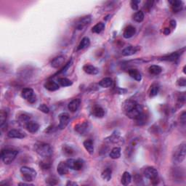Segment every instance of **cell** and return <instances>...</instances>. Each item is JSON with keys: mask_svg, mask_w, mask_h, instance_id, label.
I'll return each mask as SVG.
<instances>
[{"mask_svg": "<svg viewBox=\"0 0 186 186\" xmlns=\"http://www.w3.org/2000/svg\"><path fill=\"white\" fill-rule=\"evenodd\" d=\"M169 3L171 4L172 10L173 13H177L183 10V3L182 1L175 0V1H170L169 2Z\"/></svg>", "mask_w": 186, "mask_h": 186, "instance_id": "2e32d148", "label": "cell"}, {"mask_svg": "<svg viewBox=\"0 0 186 186\" xmlns=\"http://www.w3.org/2000/svg\"><path fill=\"white\" fill-rule=\"evenodd\" d=\"M38 109H39L40 111L43 112V113H48L49 112V109L45 104H41V105H39V106L38 107Z\"/></svg>", "mask_w": 186, "mask_h": 186, "instance_id": "60d3db41", "label": "cell"}, {"mask_svg": "<svg viewBox=\"0 0 186 186\" xmlns=\"http://www.w3.org/2000/svg\"><path fill=\"white\" fill-rule=\"evenodd\" d=\"M75 130L81 135H85L90 130V125L88 121L78 124L75 126Z\"/></svg>", "mask_w": 186, "mask_h": 186, "instance_id": "9c48e42d", "label": "cell"}, {"mask_svg": "<svg viewBox=\"0 0 186 186\" xmlns=\"http://www.w3.org/2000/svg\"><path fill=\"white\" fill-rule=\"evenodd\" d=\"M21 172L23 175L22 178L26 182L33 181L34 178L37 177V172L31 167H28L24 166L21 168Z\"/></svg>", "mask_w": 186, "mask_h": 186, "instance_id": "8992f818", "label": "cell"}, {"mask_svg": "<svg viewBox=\"0 0 186 186\" xmlns=\"http://www.w3.org/2000/svg\"><path fill=\"white\" fill-rule=\"evenodd\" d=\"M45 87L47 90L50 91V92H53V91H56L60 88V86L58 85V83L55 82V81H52V80H49V81H46L45 84Z\"/></svg>", "mask_w": 186, "mask_h": 186, "instance_id": "44dd1931", "label": "cell"}, {"mask_svg": "<svg viewBox=\"0 0 186 186\" xmlns=\"http://www.w3.org/2000/svg\"><path fill=\"white\" fill-rule=\"evenodd\" d=\"M93 114L97 118H103L105 115V111L102 107L97 105L93 109Z\"/></svg>", "mask_w": 186, "mask_h": 186, "instance_id": "d4e9b609", "label": "cell"}, {"mask_svg": "<svg viewBox=\"0 0 186 186\" xmlns=\"http://www.w3.org/2000/svg\"><path fill=\"white\" fill-rule=\"evenodd\" d=\"M57 83H58V85H60L62 87H69V86L72 85V81H70L69 79H68L67 78H59L58 79H57Z\"/></svg>", "mask_w": 186, "mask_h": 186, "instance_id": "e575fe53", "label": "cell"}, {"mask_svg": "<svg viewBox=\"0 0 186 186\" xmlns=\"http://www.w3.org/2000/svg\"><path fill=\"white\" fill-rule=\"evenodd\" d=\"M113 85V80L110 77L103 78V79L101 80L99 82V85L103 88H109L111 87Z\"/></svg>", "mask_w": 186, "mask_h": 186, "instance_id": "484cf974", "label": "cell"}, {"mask_svg": "<svg viewBox=\"0 0 186 186\" xmlns=\"http://www.w3.org/2000/svg\"><path fill=\"white\" fill-rule=\"evenodd\" d=\"M140 48L136 46H128L121 52V54L124 56H130L133 55L134 54L137 53L139 51Z\"/></svg>", "mask_w": 186, "mask_h": 186, "instance_id": "5bb4252c", "label": "cell"}, {"mask_svg": "<svg viewBox=\"0 0 186 186\" xmlns=\"http://www.w3.org/2000/svg\"><path fill=\"white\" fill-rule=\"evenodd\" d=\"M40 167L43 169H48L50 167V164L48 162H40Z\"/></svg>", "mask_w": 186, "mask_h": 186, "instance_id": "ee69618b", "label": "cell"}, {"mask_svg": "<svg viewBox=\"0 0 186 186\" xmlns=\"http://www.w3.org/2000/svg\"><path fill=\"white\" fill-rule=\"evenodd\" d=\"M66 185H77V183H74V182H71V181H69L66 183Z\"/></svg>", "mask_w": 186, "mask_h": 186, "instance_id": "7dc6e473", "label": "cell"}, {"mask_svg": "<svg viewBox=\"0 0 186 186\" xmlns=\"http://www.w3.org/2000/svg\"><path fill=\"white\" fill-rule=\"evenodd\" d=\"M83 70L85 73L89 75H96L99 73V70L97 68H96L93 65H89V64L84 65Z\"/></svg>", "mask_w": 186, "mask_h": 186, "instance_id": "d6986e66", "label": "cell"}, {"mask_svg": "<svg viewBox=\"0 0 186 186\" xmlns=\"http://www.w3.org/2000/svg\"><path fill=\"white\" fill-rule=\"evenodd\" d=\"M90 45V40L88 37H84L82 39H81V42L79 43V46H78L77 49L78 50H81V49H84L86 47H88Z\"/></svg>", "mask_w": 186, "mask_h": 186, "instance_id": "4dcf8cb0", "label": "cell"}, {"mask_svg": "<svg viewBox=\"0 0 186 186\" xmlns=\"http://www.w3.org/2000/svg\"><path fill=\"white\" fill-rule=\"evenodd\" d=\"M7 118V113L5 111H2L0 113V126L2 128H3L4 125H6V121Z\"/></svg>", "mask_w": 186, "mask_h": 186, "instance_id": "8d00e7d4", "label": "cell"}, {"mask_svg": "<svg viewBox=\"0 0 186 186\" xmlns=\"http://www.w3.org/2000/svg\"><path fill=\"white\" fill-rule=\"evenodd\" d=\"M104 29H105V23L100 22V23H97L96 24L95 26L93 27L92 31L95 34H100L103 31Z\"/></svg>", "mask_w": 186, "mask_h": 186, "instance_id": "d6a6232c", "label": "cell"}, {"mask_svg": "<svg viewBox=\"0 0 186 186\" xmlns=\"http://www.w3.org/2000/svg\"><path fill=\"white\" fill-rule=\"evenodd\" d=\"M129 74L130 77L136 81H140L142 80V75L140 71L137 69H130L129 71Z\"/></svg>", "mask_w": 186, "mask_h": 186, "instance_id": "f1b7e54d", "label": "cell"}, {"mask_svg": "<svg viewBox=\"0 0 186 186\" xmlns=\"http://www.w3.org/2000/svg\"><path fill=\"white\" fill-rule=\"evenodd\" d=\"M185 68H186V66H184V68H183V72H184V73H185V74H186V72H185Z\"/></svg>", "mask_w": 186, "mask_h": 186, "instance_id": "f907efd6", "label": "cell"}, {"mask_svg": "<svg viewBox=\"0 0 186 186\" xmlns=\"http://www.w3.org/2000/svg\"><path fill=\"white\" fill-rule=\"evenodd\" d=\"M144 18H145V15H144L143 11H137V13H135L133 15V20L135 22H137V23H141V22H143Z\"/></svg>", "mask_w": 186, "mask_h": 186, "instance_id": "836d02e7", "label": "cell"}, {"mask_svg": "<svg viewBox=\"0 0 186 186\" xmlns=\"http://www.w3.org/2000/svg\"><path fill=\"white\" fill-rule=\"evenodd\" d=\"M121 148L119 147H115L111 150L109 153V156L112 159H117L121 156Z\"/></svg>", "mask_w": 186, "mask_h": 186, "instance_id": "83f0119b", "label": "cell"}, {"mask_svg": "<svg viewBox=\"0 0 186 186\" xmlns=\"http://www.w3.org/2000/svg\"><path fill=\"white\" fill-rule=\"evenodd\" d=\"M63 153L67 156H71L74 153V150L73 149V148L70 146V145H65L63 146Z\"/></svg>", "mask_w": 186, "mask_h": 186, "instance_id": "d590c367", "label": "cell"}, {"mask_svg": "<svg viewBox=\"0 0 186 186\" xmlns=\"http://www.w3.org/2000/svg\"><path fill=\"white\" fill-rule=\"evenodd\" d=\"M135 28L132 26H129L125 28V31L123 32V37L125 39H129V38L133 37L135 34Z\"/></svg>", "mask_w": 186, "mask_h": 186, "instance_id": "7402d4cb", "label": "cell"}, {"mask_svg": "<svg viewBox=\"0 0 186 186\" xmlns=\"http://www.w3.org/2000/svg\"><path fill=\"white\" fill-rule=\"evenodd\" d=\"M177 85L179 86V87H185L186 86V79L185 78H180L177 80Z\"/></svg>", "mask_w": 186, "mask_h": 186, "instance_id": "7bdbcfd3", "label": "cell"}, {"mask_svg": "<svg viewBox=\"0 0 186 186\" xmlns=\"http://www.w3.org/2000/svg\"><path fill=\"white\" fill-rule=\"evenodd\" d=\"M69 167L66 164V162H64V161H61L59 163V164L57 165V172L60 175L63 176L67 175L69 172Z\"/></svg>", "mask_w": 186, "mask_h": 186, "instance_id": "ac0fdd59", "label": "cell"}, {"mask_svg": "<svg viewBox=\"0 0 186 186\" xmlns=\"http://www.w3.org/2000/svg\"><path fill=\"white\" fill-rule=\"evenodd\" d=\"M119 133H118L117 131H115L114 133H113V134H112L111 136H110L109 139H110V141L113 142V143H116V142H117L118 139L119 138Z\"/></svg>", "mask_w": 186, "mask_h": 186, "instance_id": "f35d334b", "label": "cell"}, {"mask_svg": "<svg viewBox=\"0 0 186 186\" xmlns=\"http://www.w3.org/2000/svg\"><path fill=\"white\" fill-rule=\"evenodd\" d=\"M46 183H47L48 185H55L57 184V180L55 177H49L46 180Z\"/></svg>", "mask_w": 186, "mask_h": 186, "instance_id": "ab89813d", "label": "cell"}, {"mask_svg": "<svg viewBox=\"0 0 186 186\" xmlns=\"http://www.w3.org/2000/svg\"><path fill=\"white\" fill-rule=\"evenodd\" d=\"M58 119H59V121H60L58 128L60 129H65V128L67 127V125H69V121H70L69 114L68 113L63 112V113H60L59 114Z\"/></svg>", "mask_w": 186, "mask_h": 186, "instance_id": "30bf717a", "label": "cell"}, {"mask_svg": "<svg viewBox=\"0 0 186 186\" xmlns=\"http://www.w3.org/2000/svg\"><path fill=\"white\" fill-rule=\"evenodd\" d=\"M65 162H66V164L69 169H73V170H81L84 167V161L81 159H67Z\"/></svg>", "mask_w": 186, "mask_h": 186, "instance_id": "52a82bcc", "label": "cell"}, {"mask_svg": "<svg viewBox=\"0 0 186 186\" xmlns=\"http://www.w3.org/2000/svg\"><path fill=\"white\" fill-rule=\"evenodd\" d=\"M17 120L18 122L19 125L23 127H26L28 123L29 122L30 120V116L28 113H25V112H21L18 114L17 115Z\"/></svg>", "mask_w": 186, "mask_h": 186, "instance_id": "7c38bea8", "label": "cell"}, {"mask_svg": "<svg viewBox=\"0 0 186 186\" xmlns=\"http://www.w3.org/2000/svg\"><path fill=\"white\" fill-rule=\"evenodd\" d=\"M143 175L147 179L152 181L153 184H156L159 182V172L153 167H148L144 169Z\"/></svg>", "mask_w": 186, "mask_h": 186, "instance_id": "5b68a950", "label": "cell"}, {"mask_svg": "<svg viewBox=\"0 0 186 186\" xmlns=\"http://www.w3.org/2000/svg\"><path fill=\"white\" fill-rule=\"evenodd\" d=\"M170 25L172 26V28H175L176 26V21L175 20H172V21H170Z\"/></svg>", "mask_w": 186, "mask_h": 186, "instance_id": "c3c4849f", "label": "cell"}, {"mask_svg": "<svg viewBox=\"0 0 186 186\" xmlns=\"http://www.w3.org/2000/svg\"><path fill=\"white\" fill-rule=\"evenodd\" d=\"M122 111L127 117L135 121L144 114L142 105L132 99L124 102L122 104Z\"/></svg>", "mask_w": 186, "mask_h": 186, "instance_id": "6da1fadb", "label": "cell"}, {"mask_svg": "<svg viewBox=\"0 0 186 186\" xmlns=\"http://www.w3.org/2000/svg\"><path fill=\"white\" fill-rule=\"evenodd\" d=\"M101 177L105 181L111 180L112 177V170L111 168H106L104 169L101 174Z\"/></svg>", "mask_w": 186, "mask_h": 186, "instance_id": "f546056e", "label": "cell"}, {"mask_svg": "<svg viewBox=\"0 0 186 186\" xmlns=\"http://www.w3.org/2000/svg\"><path fill=\"white\" fill-rule=\"evenodd\" d=\"M90 22H91L90 16H85V17L81 18L77 22L76 28H77L78 30H81L85 26H87Z\"/></svg>", "mask_w": 186, "mask_h": 186, "instance_id": "4fadbf2b", "label": "cell"}, {"mask_svg": "<svg viewBox=\"0 0 186 186\" xmlns=\"http://www.w3.org/2000/svg\"><path fill=\"white\" fill-rule=\"evenodd\" d=\"M19 185H33V184H31V183H19Z\"/></svg>", "mask_w": 186, "mask_h": 186, "instance_id": "681fc988", "label": "cell"}, {"mask_svg": "<svg viewBox=\"0 0 186 186\" xmlns=\"http://www.w3.org/2000/svg\"><path fill=\"white\" fill-rule=\"evenodd\" d=\"M180 56V54L178 53H177V52H175V53H172L171 54H169V55H165L164 56L161 58V61H175L176 60L178 59Z\"/></svg>", "mask_w": 186, "mask_h": 186, "instance_id": "4316f807", "label": "cell"}, {"mask_svg": "<svg viewBox=\"0 0 186 186\" xmlns=\"http://www.w3.org/2000/svg\"><path fill=\"white\" fill-rule=\"evenodd\" d=\"M18 151L14 149H5L2 151V159L5 164H10L17 156Z\"/></svg>", "mask_w": 186, "mask_h": 186, "instance_id": "277c9868", "label": "cell"}, {"mask_svg": "<svg viewBox=\"0 0 186 186\" xmlns=\"http://www.w3.org/2000/svg\"><path fill=\"white\" fill-rule=\"evenodd\" d=\"M80 104H81V100L79 98H76L72 100V101L70 102L68 105V109L72 113H74L79 109V108L80 106Z\"/></svg>", "mask_w": 186, "mask_h": 186, "instance_id": "9a60e30c", "label": "cell"}, {"mask_svg": "<svg viewBox=\"0 0 186 186\" xmlns=\"http://www.w3.org/2000/svg\"><path fill=\"white\" fill-rule=\"evenodd\" d=\"M64 62H65V57L63 55H59L52 61L51 66L54 69H57L63 65Z\"/></svg>", "mask_w": 186, "mask_h": 186, "instance_id": "e0dca14e", "label": "cell"}, {"mask_svg": "<svg viewBox=\"0 0 186 186\" xmlns=\"http://www.w3.org/2000/svg\"><path fill=\"white\" fill-rule=\"evenodd\" d=\"M83 145L84 147H85V148L86 149V151H87L89 154L90 155L93 154L94 151H95V148H94L93 142L91 139L87 140L84 142Z\"/></svg>", "mask_w": 186, "mask_h": 186, "instance_id": "603a6c76", "label": "cell"}, {"mask_svg": "<svg viewBox=\"0 0 186 186\" xmlns=\"http://www.w3.org/2000/svg\"><path fill=\"white\" fill-rule=\"evenodd\" d=\"M186 156V144L183 143L177 145L174 149L172 155V161L174 164H180L185 159Z\"/></svg>", "mask_w": 186, "mask_h": 186, "instance_id": "7a4b0ae2", "label": "cell"}, {"mask_svg": "<svg viewBox=\"0 0 186 186\" xmlns=\"http://www.w3.org/2000/svg\"><path fill=\"white\" fill-rule=\"evenodd\" d=\"M148 71L152 75H159V73H161V71H162V69H161L159 65H152L149 67Z\"/></svg>", "mask_w": 186, "mask_h": 186, "instance_id": "1f68e13d", "label": "cell"}, {"mask_svg": "<svg viewBox=\"0 0 186 186\" xmlns=\"http://www.w3.org/2000/svg\"><path fill=\"white\" fill-rule=\"evenodd\" d=\"M186 121V113L185 111H183L182 113V114L180 115V122L183 124V125H185Z\"/></svg>", "mask_w": 186, "mask_h": 186, "instance_id": "f6af8a7d", "label": "cell"}, {"mask_svg": "<svg viewBox=\"0 0 186 186\" xmlns=\"http://www.w3.org/2000/svg\"><path fill=\"white\" fill-rule=\"evenodd\" d=\"M21 96L25 100H27L29 103H34L36 102V95L34 92L31 88H25L21 92Z\"/></svg>", "mask_w": 186, "mask_h": 186, "instance_id": "ba28073f", "label": "cell"}, {"mask_svg": "<svg viewBox=\"0 0 186 186\" xmlns=\"http://www.w3.org/2000/svg\"><path fill=\"white\" fill-rule=\"evenodd\" d=\"M132 182V176L130 173L128 172H125L123 173L122 177L121 179V183L123 185H128L131 183Z\"/></svg>", "mask_w": 186, "mask_h": 186, "instance_id": "cb8c5ba5", "label": "cell"}, {"mask_svg": "<svg viewBox=\"0 0 186 186\" xmlns=\"http://www.w3.org/2000/svg\"><path fill=\"white\" fill-rule=\"evenodd\" d=\"M140 3V1H135V0L131 1L130 5H131L132 9L134 10H137L138 9V5Z\"/></svg>", "mask_w": 186, "mask_h": 186, "instance_id": "b9f144b4", "label": "cell"}, {"mask_svg": "<svg viewBox=\"0 0 186 186\" xmlns=\"http://www.w3.org/2000/svg\"><path fill=\"white\" fill-rule=\"evenodd\" d=\"M159 92V87L157 85H152V87L151 88V90H150V95L149 96L151 97H155L156 95H158Z\"/></svg>", "mask_w": 186, "mask_h": 186, "instance_id": "74e56055", "label": "cell"}, {"mask_svg": "<svg viewBox=\"0 0 186 186\" xmlns=\"http://www.w3.org/2000/svg\"><path fill=\"white\" fill-rule=\"evenodd\" d=\"M7 136L10 138L15 139H23L26 137V135L24 132L20 130V129H11L7 133Z\"/></svg>", "mask_w": 186, "mask_h": 186, "instance_id": "8fae6325", "label": "cell"}, {"mask_svg": "<svg viewBox=\"0 0 186 186\" xmlns=\"http://www.w3.org/2000/svg\"><path fill=\"white\" fill-rule=\"evenodd\" d=\"M35 151L39 154L40 156L43 158H49L53 154V149L50 145L46 143H36L34 145Z\"/></svg>", "mask_w": 186, "mask_h": 186, "instance_id": "3957f363", "label": "cell"}, {"mask_svg": "<svg viewBox=\"0 0 186 186\" xmlns=\"http://www.w3.org/2000/svg\"><path fill=\"white\" fill-rule=\"evenodd\" d=\"M169 33H170V30H169V29H168V28L165 29L164 31V34L165 35H169Z\"/></svg>", "mask_w": 186, "mask_h": 186, "instance_id": "bcb514c9", "label": "cell"}, {"mask_svg": "<svg viewBox=\"0 0 186 186\" xmlns=\"http://www.w3.org/2000/svg\"><path fill=\"white\" fill-rule=\"evenodd\" d=\"M26 128L29 133H37V131L39 130V124L36 121H30L29 123L27 124L26 126Z\"/></svg>", "mask_w": 186, "mask_h": 186, "instance_id": "ffe728a7", "label": "cell"}]
</instances>
